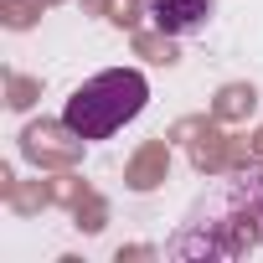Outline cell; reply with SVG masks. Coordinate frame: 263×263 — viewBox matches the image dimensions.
<instances>
[{
  "label": "cell",
  "instance_id": "obj_1",
  "mask_svg": "<svg viewBox=\"0 0 263 263\" xmlns=\"http://www.w3.org/2000/svg\"><path fill=\"white\" fill-rule=\"evenodd\" d=\"M150 103V83L140 67H108L93 72L83 88H72V98L62 103V129L72 140H114L124 124H135Z\"/></svg>",
  "mask_w": 263,
  "mask_h": 263
},
{
  "label": "cell",
  "instance_id": "obj_2",
  "mask_svg": "<svg viewBox=\"0 0 263 263\" xmlns=\"http://www.w3.org/2000/svg\"><path fill=\"white\" fill-rule=\"evenodd\" d=\"M150 6V21L165 31V36H191L206 26V16L217 11V0H145Z\"/></svg>",
  "mask_w": 263,
  "mask_h": 263
}]
</instances>
